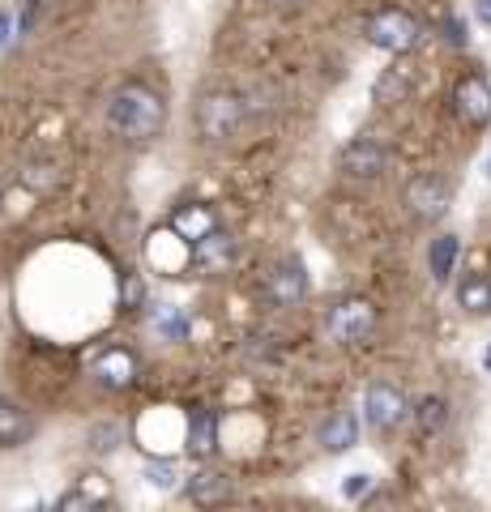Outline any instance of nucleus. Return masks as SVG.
I'll return each instance as SVG.
<instances>
[{"label":"nucleus","mask_w":491,"mask_h":512,"mask_svg":"<svg viewBox=\"0 0 491 512\" xmlns=\"http://www.w3.org/2000/svg\"><path fill=\"white\" fill-rule=\"evenodd\" d=\"M167 124V103L154 86L124 82L112 99H107V128L120 141H154Z\"/></svg>","instance_id":"f257e3e1"},{"label":"nucleus","mask_w":491,"mask_h":512,"mask_svg":"<svg viewBox=\"0 0 491 512\" xmlns=\"http://www.w3.org/2000/svg\"><path fill=\"white\" fill-rule=\"evenodd\" d=\"M193 124L197 133L205 141H214V146H223V141H231L235 133H240L244 124V99L231 90H205L197 107H193Z\"/></svg>","instance_id":"f03ea898"},{"label":"nucleus","mask_w":491,"mask_h":512,"mask_svg":"<svg viewBox=\"0 0 491 512\" xmlns=\"http://www.w3.org/2000/svg\"><path fill=\"white\" fill-rule=\"evenodd\" d=\"M184 427L188 419H180L171 406H154L137 423V448H146V457H176V448L184 444Z\"/></svg>","instance_id":"7ed1b4c3"},{"label":"nucleus","mask_w":491,"mask_h":512,"mask_svg":"<svg viewBox=\"0 0 491 512\" xmlns=\"http://www.w3.org/2000/svg\"><path fill=\"white\" fill-rule=\"evenodd\" d=\"M368 39L380 47V52L406 56L410 47L423 39V26H419L415 13H406V9H380L376 18L368 22Z\"/></svg>","instance_id":"20e7f679"},{"label":"nucleus","mask_w":491,"mask_h":512,"mask_svg":"<svg viewBox=\"0 0 491 512\" xmlns=\"http://www.w3.org/2000/svg\"><path fill=\"white\" fill-rule=\"evenodd\" d=\"M376 333V308L368 299H342L329 312V338L342 346H359Z\"/></svg>","instance_id":"39448f33"},{"label":"nucleus","mask_w":491,"mask_h":512,"mask_svg":"<svg viewBox=\"0 0 491 512\" xmlns=\"http://www.w3.org/2000/svg\"><path fill=\"white\" fill-rule=\"evenodd\" d=\"M449 201H453V188L445 175H415V180L406 184V210L410 218H419V222H436V218H445L449 210Z\"/></svg>","instance_id":"423d86ee"},{"label":"nucleus","mask_w":491,"mask_h":512,"mask_svg":"<svg viewBox=\"0 0 491 512\" xmlns=\"http://www.w3.org/2000/svg\"><path fill=\"white\" fill-rule=\"evenodd\" d=\"M406 410H410L406 393L393 380H372L368 393H363V419H368V427H376V431H393L406 419Z\"/></svg>","instance_id":"0eeeda50"},{"label":"nucleus","mask_w":491,"mask_h":512,"mask_svg":"<svg viewBox=\"0 0 491 512\" xmlns=\"http://www.w3.org/2000/svg\"><path fill=\"white\" fill-rule=\"evenodd\" d=\"M453 107L466 128H487L491 124V82L483 73H466L453 86Z\"/></svg>","instance_id":"6e6552de"},{"label":"nucleus","mask_w":491,"mask_h":512,"mask_svg":"<svg viewBox=\"0 0 491 512\" xmlns=\"http://www.w3.org/2000/svg\"><path fill=\"white\" fill-rule=\"evenodd\" d=\"M146 265L154 269V274L176 278V274H184V269L193 265V244H188V239H180L171 227H167V231H154L150 244H146Z\"/></svg>","instance_id":"1a4fd4ad"},{"label":"nucleus","mask_w":491,"mask_h":512,"mask_svg":"<svg viewBox=\"0 0 491 512\" xmlns=\"http://www.w3.org/2000/svg\"><path fill=\"white\" fill-rule=\"evenodd\" d=\"M141 376V363L129 346H107L99 359H94V380L103 384L107 393H124L133 389V380Z\"/></svg>","instance_id":"9d476101"},{"label":"nucleus","mask_w":491,"mask_h":512,"mask_svg":"<svg viewBox=\"0 0 491 512\" xmlns=\"http://www.w3.org/2000/svg\"><path fill=\"white\" fill-rule=\"evenodd\" d=\"M265 295H269V303H278V308H295V303L308 295V274H304V265H299L295 256L278 261L274 269H269V278H265Z\"/></svg>","instance_id":"9b49d317"},{"label":"nucleus","mask_w":491,"mask_h":512,"mask_svg":"<svg viewBox=\"0 0 491 512\" xmlns=\"http://www.w3.org/2000/svg\"><path fill=\"white\" fill-rule=\"evenodd\" d=\"M385 167H389V150L372 137H359L342 150V171L351 175V180H376Z\"/></svg>","instance_id":"f8f14e48"},{"label":"nucleus","mask_w":491,"mask_h":512,"mask_svg":"<svg viewBox=\"0 0 491 512\" xmlns=\"http://www.w3.org/2000/svg\"><path fill=\"white\" fill-rule=\"evenodd\" d=\"M231 265H235V239L223 227H214L193 244V269H201V274H227Z\"/></svg>","instance_id":"ddd939ff"},{"label":"nucleus","mask_w":491,"mask_h":512,"mask_svg":"<svg viewBox=\"0 0 491 512\" xmlns=\"http://www.w3.org/2000/svg\"><path fill=\"white\" fill-rule=\"evenodd\" d=\"M167 227L176 231L180 239H188V244H197V239H205L218 227V214H214V205H205V201H184V205L171 210Z\"/></svg>","instance_id":"4468645a"},{"label":"nucleus","mask_w":491,"mask_h":512,"mask_svg":"<svg viewBox=\"0 0 491 512\" xmlns=\"http://www.w3.org/2000/svg\"><path fill=\"white\" fill-rule=\"evenodd\" d=\"M184 491H188V500H193L197 508H218V504L231 500V478H227L223 470L201 466L197 474L184 478Z\"/></svg>","instance_id":"2eb2a0df"},{"label":"nucleus","mask_w":491,"mask_h":512,"mask_svg":"<svg viewBox=\"0 0 491 512\" xmlns=\"http://www.w3.org/2000/svg\"><path fill=\"white\" fill-rule=\"evenodd\" d=\"M184 448H188V457H197V461H210L218 453V410H193L188 414Z\"/></svg>","instance_id":"dca6fc26"},{"label":"nucleus","mask_w":491,"mask_h":512,"mask_svg":"<svg viewBox=\"0 0 491 512\" xmlns=\"http://www.w3.org/2000/svg\"><path fill=\"white\" fill-rule=\"evenodd\" d=\"M107 500H112V483H107L103 474H82L77 487H69L56 500V508L60 512H90V508H103Z\"/></svg>","instance_id":"f3484780"},{"label":"nucleus","mask_w":491,"mask_h":512,"mask_svg":"<svg viewBox=\"0 0 491 512\" xmlns=\"http://www.w3.org/2000/svg\"><path fill=\"white\" fill-rule=\"evenodd\" d=\"M30 440H35V419L18 402L0 397V448H22Z\"/></svg>","instance_id":"a211bd4d"},{"label":"nucleus","mask_w":491,"mask_h":512,"mask_svg":"<svg viewBox=\"0 0 491 512\" xmlns=\"http://www.w3.org/2000/svg\"><path fill=\"white\" fill-rule=\"evenodd\" d=\"M359 444V414L355 410H338L329 414L321 427V448L325 453H346V448Z\"/></svg>","instance_id":"6ab92c4d"},{"label":"nucleus","mask_w":491,"mask_h":512,"mask_svg":"<svg viewBox=\"0 0 491 512\" xmlns=\"http://www.w3.org/2000/svg\"><path fill=\"white\" fill-rule=\"evenodd\" d=\"M457 256H462V244H457V235H436L432 248H427V269H432V282L445 286L453 278V265Z\"/></svg>","instance_id":"aec40b11"},{"label":"nucleus","mask_w":491,"mask_h":512,"mask_svg":"<svg viewBox=\"0 0 491 512\" xmlns=\"http://www.w3.org/2000/svg\"><path fill=\"white\" fill-rule=\"evenodd\" d=\"M150 329H154L163 342H184V338H188V312L163 303V308L150 312Z\"/></svg>","instance_id":"412c9836"},{"label":"nucleus","mask_w":491,"mask_h":512,"mask_svg":"<svg viewBox=\"0 0 491 512\" xmlns=\"http://www.w3.org/2000/svg\"><path fill=\"white\" fill-rule=\"evenodd\" d=\"M457 303H462L470 316H491V278L470 274L462 286H457Z\"/></svg>","instance_id":"4be33fe9"},{"label":"nucleus","mask_w":491,"mask_h":512,"mask_svg":"<svg viewBox=\"0 0 491 512\" xmlns=\"http://www.w3.org/2000/svg\"><path fill=\"white\" fill-rule=\"evenodd\" d=\"M141 474H146V483L154 491H176V487H184V474L176 466V457H146Z\"/></svg>","instance_id":"5701e85b"},{"label":"nucleus","mask_w":491,"mask_h":512,"mask_svg":"<svg viewBox=\"0 0 491 512\" xmlns=\"http://www.w3.org/2000/svg\"><path fill=\"white\" fill-rule=\"evenodd\" d=\"M445 419H449V402H445V397H423L419 410H415V423H419L423 436H436V431L445 427Z\"/></svg>","instance_id":"b1692460"},{"label":"nucleus","mask_w":491,"mask_h":512,"mask_svg":"<svg viewBox=\"0 0 491 512\" xmlns=\"http://www.w3.org/2000/svg\"><path fill=\"white\" fill-rule=\"evenodd\" d=\"M410 90V82H406V77L398 73V69H389L385 77H380V82H376V103H393V99H402V94Z\"/></svg>","instance_id":"393cba45"},{"label":"nucleus","mask_w":491,"mask_h":512,"mask_svg":"<svg viewBox=\"0 0 491 512\" xmlns=\"http://www.w3.org/2000/svg\"><path fill=\"white\" fill-rule=\"evenodd\" d=\"M22 18L13 9H0V52H9L13 43H18V35H22Z\"/></svg>","instance_id":"a878e982"},{"label":"nucleus","mask_w":491,"mask_h":512,"mask_svg":"<svg viewBox=\"0 0 491 512\" xmlns=\"http://www.w3.org/2000/svg\"><path fill=\"white\" fill-rule=\"evenodd\" d=\"M372 491V474H346V483H342V495H346V500H363V495H368Z\"/></svg>","instance_id":"bb28decb"},{"label":"nucleus","mask_w":491,"mask_h":512,"mask_svg":"<svg viewBox=\"0 0 491 512\" xmlns=\"http://www.w3.org/2000/svg\"><path fill=\"white\" fill-rule=\"evenodd\" d=\"M141 299H146V282L141 274H129L124 278V308H141Z\"/></svg>","instance_id":"cd10ccee"},{"label":"nucleus","mask_w":491,"mask_h":512,"mask_svg":"<svg viewBox=\"0 0 491 512\" xmlns=\"http://www.w3.org/2000/svg\"><path fill=\"white\" fill-rule=\"evenodd\" d=\"M445 39H449L453 47H462V43H466V30H462V22H457V18L445 22Z\"/></svg>","instance_id":"c85d7f7f"},{"label":"nucleus","mask_w":491,"mask_h":512,"mask_svg":"<svg viewBox=\"0 0 491 512\" xmlns=\"http://www.w3.org/2000/svg\"><path fill=\"white\" fill-rule=\"evenodd\" d=\"M474 13H479L483 26H491V0H479V5H474Z\"/></svg>","instance_id":"c756f323"},{"label":"nucleus","mask_w":491,"mask_h":512,"mask_svg":"<svg viewBox=\"0 0 491 512\" xmlns=\"http://www.w3.org/2000/svg\"><path fill=\"white\" fill-rule=\"evenodd\" d=\"M483 372H487V376H491V346H487V350H483Z\"/></svg>","instance_id":"7c9ffc66"},{"label":"nucleus","mask_w":491,"mask_h":512,"mask_svg":"<svg viewBox=\"0 0 491 512\" xmlns=\"http://www.w3.org/2000/svg\"><path fill=\"white\" fill-rule=\"evenodd\" d=\"M483 171H487V180H491V150H487V167Z\"/></svg>","instance_id":"2f4dec72"},{"label":"nucleus","mask_w":491,"mask_h":512,"mask_svg":"<svg viewBox=\"0 0 491 512\" xmlns=\"http://www.w3.org/2000/svg\"><path fill=\"white\" fill-rule=\"evenodd\" d=\"M35 5H56V0H35Z\"/></svg>","instance_id":"473e14b6"}]
</instances>
